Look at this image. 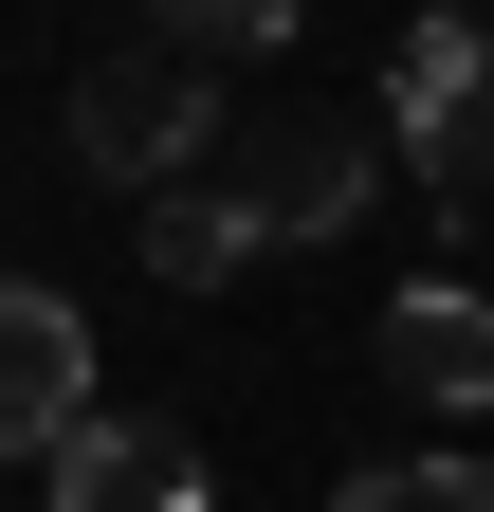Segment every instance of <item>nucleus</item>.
<instances>
[{
	"instance_id": "nucleus-2",
	"label": "nucleus",
	"mask_w": 494,
	"mask_h": 512,
	"mask_svg": "<svg viewBox=\"0 0 494 512\" xmlns=\"http://www.w3.org/2000/svg\"><path fill=\"white\" fill-rule=\"evenodd\" d=\"M202 147H220V74L183 37H129V55H92L74 74V165H110V183H202Z\"/></svg>"
},
{
	"instance_id": "nucleus-3",
	"label": "nucleus",
	"mask_w": 494,
	"mask_h": 512,
	"mask_svg": "<svg viewBox=\"0 0 494 512\" xmlns=\"http://www.w3.org/2000/svg\"><path fill=\"white\" fill-rule=\"evenodd\" d=\"M220 183L257 202V238H275V256H312V238H348L366 202H385V128H366V110H257Z\"/></svg>"
},
{
	"instance_id": "nucleus-6",
	"label": "nucleus",
	"mask_w": 494,
	"mask_h": 512,
	"mask_svg": "<svg viewBox=\"0 0 494 512\" xmlns=\"http://www.w3.org/2000/svg\"><path fill=\"white\" fill-rule=\"evenodd\" d=\"M385 384L440 403V421H494V293H458V275L385 293Z\"/></svg>"
},
{
	"instance_id": "nucleus-5",
	"label": "nucleus",
	"mask_w": 494,
	"mask_h": 512,
	"mask_svg": "<svg viewBox=\"0 0 494 512\" xmlns=\"http://www.w3.org/2000/svg\"><path fill=\"white\" fill-rule=\"evenodd\" d=\"M37 512H220V476H202L183 421H92L74 458L37 476Z\"/></svg>"
},
{
	"instance_id": "nucleus-7",
	"label": "nucleus",
	"mask_w": 494,
	"mask_h": 512,
	"mask_svg": "<svg viewBox=\"0 0 494 512\" xmlns=\"http://www.w3.org/2000/svg\"><path fill=\"white\" fill-rule=\"evenodd\" d=\"M147 275L165 293H238L257 275V202H238V183H165L147 202Z\"/></svg>"
},
{
	"instance_id": "nucleus-8",
	"label": "nucleus",
	"mask_w": 494,
	"mask_h": 512,
	"mask_svg": "<svg viewBox=\"0 0 494 512\" xmlns=\"http://www.w3.org/2000/svg\"><path fill=\"white\" fill-rule=\"evenodd\" d=\"M330 512H494V458H366Z\"/></svg>"
},
{
	"instance_id": "nucleus-9",
	"label": "nucleus",
	"mask_w": 494,
	"mask_h": 512,
	"mask_svg": "<svg viewBox=\"0 0 494 512\" xmlns=\"http://www.w3.org/2000/svg\"><path fill=\"white\" fill-rule=\"evenodd\" d=\"M147 37H183V55H293V0H147Z\"/></svg>"
},
{
	"instance_id": "nucleus-1",
	"label": "nucleus",
	"mask_w": 494,
	"mask_h": 512,
	"mask_svg": "<svg viewBox=\"0 0 494 512\" xmlns=\"http://www.w3.org/2000/svg\"><path fill=\"white\" fill-rule=\"evenodd\" d=\"M385 147L421 165V202H494V19H476V0H421V19H403Z\"/></svg>"
},
{
	"instance_id": "nucleus-4",
	"label": "nucleus",
	"mask_w": 494,
	"mask_h": 512,
	"mask_svg": "<svg viewBox=\"0 0 494 512\" xmlns=\"http://www.w3.org/2000/svg\"><path fill=\"white\" fill-rule=\"evenodd\" d=\"M74 439H92V311L55 275H19V293H0V458L55 476Z\"/></svg>"
}]
</instances>
